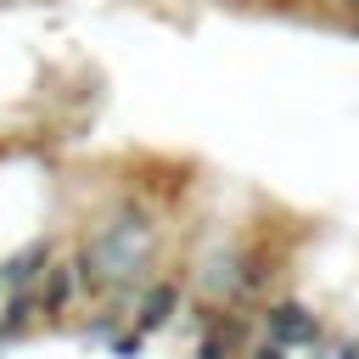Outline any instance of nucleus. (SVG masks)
<instances>
[{
    "label": "nucleus",
    "instance_id": "nucleus-1",
    "mask_svg": "<svg viewBox=\"0 0 359 359\" xmlns=\"http://www.w3.org/2000/svg\"><path fill=\"white\" fill-rule=\"evenodd\" d=\"M264 337L280 342V348H314V342L325 337V320H320L309 303L286 297V303H269V309H264Z\"/></svg>",
    "mask_w": 359,
    "mask_h": 359
},
{
    "label": "nucleus",
    "instance_id": "nucleus-2",
    "mask_svg": "<svg viewBox=\"0 0 359 359\" xmlns=\"http://www.w3.org/2000/svg\"><path fill=\"white\" fill-rule=\"evenodd\" d=\"M180 297H185V292H180V280H146V286L135 292V314H129V320H135V331H146V337H151V331L174 325Z\"/></svg>",
    "mask_w": 359,
    "mask_h": 359
},
{
    "label": "nucleus",
    "instance_id": "nucleus-3",
    "mask_svg": "<svg viewBox=\"0 0 359 359\" xmlns=\"http://www.w3.org/2000/svg\"><path fill=\"white\" fill-rule=\"evenodd\" d=\"M79 292H84V286H79V264H73V258H50V269H45V280H39V320L67 314V303H73Z\"/></svg>",
    "mask_w": 359,
    "mask_h": 359
},
{
    "label": "nucleus",
    "instance_id": "nucleus-4",
    "mask_svg": "<svg viewBox=\"0 0 359 359\" xmlns=\"http://www.w3.org/2000/svg\"><path fill=\"white\" fill-rule=\"evenodd\" d=\"M107 348H112L118 359H140V348H146V331H118Z\"/></svg>",
    "mask_w": 359,
    "mask_h": 359
},
{
    "label": "nucleus",
    "instance_id": "nucleus-5",
    "mask_svg": "<svg viewBox=\"0 0 359 359\" xmlns=\"http://www.w3.org/2000/svg\"><path fill=\"white\" fill-rule=\"evenodd\" d=\"M247 359H292V348H280V342H269V337H264V342H252V353H247Z\"/></svg>",
    "mask_w": 359,
    "mask_h": 359
},
{
    "label": "nucleus",
    "instance_id": "nucleus-6",
    "mask_svg": "<svg viewBox=\"0 0 359 359\" xmlns=\"http://www.w3.org/2000/svg\"><path fill=\"white\" fill-rule=\"evenodd\" d=\"M0 292H6V269H0Z\"/></svg>",
    "mask_w": 359,
    "mask_h": 359
}]
</instances>
